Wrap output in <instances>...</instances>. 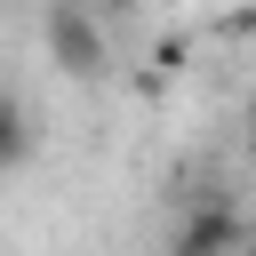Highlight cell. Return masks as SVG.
<instances>
[{
  "label": "cell",
  "instance_id": "cell-1",
  "mask_svg": "<svg viewBox=\"0 0 256 256\" xmlns=\"http://www.w3.org/2000/svg\"><path fill=\"white\" fill-rule=\"evenodd\" d=\"M40 40H48V56H56V72H64V80H104V64H112V48H104V24H96L80 0H48V24H40Z\"/></svg>",
  "mask_w": 256,
  "mask_h": 256
},
{
  "label": "cell",
  "instance_id": "cell-2",
  "mask_svg": "<svg viewBox=\"0 0 256 256\" xmlns=\"http://www.w3.org/2000/svg\"><path fill=\"white\" fill-rule=\"evenodd\" d=\"M240 232H248V216H232L224 200H208L200 216L176 224V248H184V256H216V248H240Z\"/></svg>",
  "mask_w": 256,
  "mask_h": 256
},
{
  "label": "cell",
  "instance_id": "cell-3",
  "mask_svg": "<svg viewBox=\"0 0 256 256\" xmlns=\"http://www.w3.org/2000/svg\"><path fill=\"white\" fill-rule=\"evenodd\" d=\"M24 152H32V112H24V104L0 88V168H16Z\"/></svg>",
  "mask_w": 256,
  "mask_h": 256
},
{
  "label": "cell",
  "instance_id": "cell-4",
  "mask_svg": "<svg viewBox=\"0 0 256 256\" xmlns=\"http://www.w3.org/2000/svg\"><path fill=\"white\" fill-rule=\"evenodd\" d=\"M240 248H248V256H256V216H248V232H240Z\"/></svg>",
  "mask_w": 256,
  "mask_h": 256
},
{
  "label": "cell",
  "instance_id": "cell-5",
  "mask_svg": "<svg viewBox=\"0 0 256 256\" xmlns=\"http://www.w3.org/2000/svg\"><path fill=\"white\" fill-rule=\"evenodd\" d=\"M248 160H256V112H248Z\"/></svg>",
  "mask_w": 256,
  "mask_h": 256
}]
</instances>
